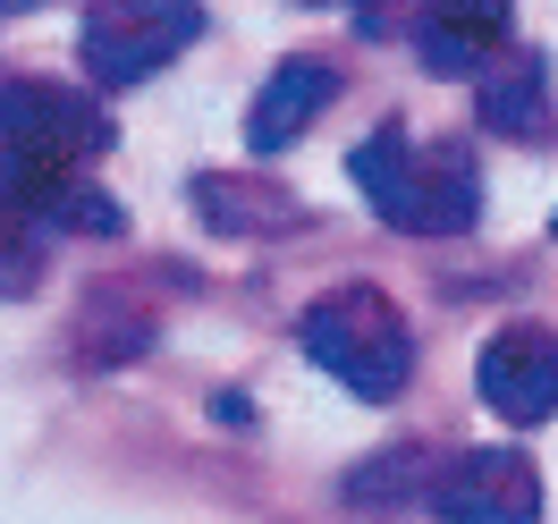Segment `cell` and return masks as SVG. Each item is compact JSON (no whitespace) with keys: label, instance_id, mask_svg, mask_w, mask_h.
<instances>
[{"label":"cell","instance_id":"8992f818","mask_svg":"<svg viewBox=\"0 0 558 524\" xmlns=\"http://www.w3.org/2000/svg\"><path fill=\"white\" fill-rule=\"evenodd\" d=\"M474 389L499 423H550L558 415V330L550 321H508L474 355Z\"/></svg>","mask_w":558,"mask_h":524},{"label":"cell","instance_id":"8fae6325","mask_svg":"<svg viewBox=\"0 0 558 524\" xmlns=\"http://www.w3.org/2000/svg\"><path fill=\"white\" fill-rule=\"evenodd\" d=\"M43 280V229L0 195V296H26Z\"/></svg>","mask_w":558,"mask_h":524},{"label":"cell","instance_id":"5b68a950","mask_svg":"<svg viewBox=\"0 0 558 524\" xmlns=\"http://www.w3.org/2000/svg\"><path fill=\"white\" fill-rule=\"evenodd\" d=\"M423 508L440 524H542V474L524 449H465L423 483Z\"/></svg>","mask_w":558,"mask_h":524},{"label":"cell","instance_id":"9c48e42d","mask_svg":"<svg viewBox=\"0 0 558 524\" xmlns=\"http://www.w3.org/2000/svg\"><path fill=\"white\" fill-rule=\"evenodd\" d=\"M195 211L220 237H296L305 229V204L279 178H254V170H204L195 178Z\"/></svg>","mask_w":558,"mask_h":524},{"label":"cell","instance_id":"ba28073f","mask_svg":"<svg viewBox=\"0 0 558 524\" xmlns=\"http://www.w3.org/2000/svg\"><path fill=\"white\" fill-rule=\"evenodd\" d=\"M508 17H517V0H423V17H415L423 69H440V76L490 69V51L508 42Z\"/></svg>","mask_w":558,"mask_h":524},{"label":"cell","instance_id":"277c9868","mask_svg":"<svg viewBox=\"0 0 558 524\" xmlns=\"http://www.w3.org/2000/svg\"><path fill=\"white\" fill-rule=\"evenodd\" d=\"M0 153L85 170L110 153V110L76 85H51V76H0Z\"/></svg>","mask_w":558,"mask_h":524},{"label":"cell","instance_id":"4fadbf2b","mask_svg":"<svg viewBox=\"0 0 558 524\" xmlns=\"http://www.w3.org/2000/svg\"><path fill=\"white\" fill-rule=\"evenodd\" d=\"M0 9H17V0H0Z\"/></svg>","mask_w":558,"mask_h":524},{"label":"cell","instance_id":"30bf717a","mask_svg":"<svg viewBox=\"0 0 558 524\" xmlns=\"http://www.w3.org/2000/svg\"><path fill=\"white\" fill-rule=\"evenodd\" d=\"M474 110H483L490 136H542V127H550V60L524 51V60H508V69H490Z\"/></svg>","mask_w":558,"mask_h":524},{"label":"cell","instance_id":"3957f363","mask_svg":"<svg viewBox=\"0 0 558 524\" xmlns=\"http://www.w3.org/2000/svg\"><path fill=\"white\" fill-rule=\"evenodd\" d=\"M195 35H204V0H94L76 51H85V76H94V85L128 94L144 76H161Z\"/></svg>","mask_w":558,"mask_h":524},{"label":"cell","instance_id":"52a82bcc","mask_svg":"<svg viewBox=\"0 0 558 524\" xmlns=\"http://www.w3.org/2000/svg\"><path fill=\"white\" fill-rule=\"evenodd\" d=\"M330 102H339V69H330V60H314V51H296V60H279V69L254 85L245 144H254V153H279V144L305 136V127H314Z\"/></svg>","mask_w":558,"mask_h":524},{"label":"cell","instance_id":"7c38bea8","mask_svg":"<svg viewBox=\"0 0 558 524\" xmlns=\"http://www.w3.org/2000/svg\"><path fill=\"white\" fill-rule=\"evenodd\" d=\"M330 9H364L355 26H364V35H381V9H389V0H330Z\"/></svg>","mask_w":558,"mask_h":524},{"label":"cell","instance_id":"7a4b0ae2","mask_svg":"<svg viewBox=\"0 0 558 524\" xmlns=\"http://www.w3.org/2000/svg\"><path fill=\"white\" fill-rule=\"evenodd\" d=\"M296 339H305V355L330 381L373 398V406L415 381V330H407V314L389 305L381 288H364V280H348V288H330L322 305H305Z\"/></svg>","mask_w":558,"mask_h":524},{"label":"cell","instance_id":"5bb4252c","mask_svg":"<svg viewBox=\"0 0 558 524\" xmlns=\"http://www.w3.org/2000/svg\"><path fill=\"white\" fill-rule=\"evenodd\" d=\"M550 229H558V220H550Z\"/></svg>","mask_w":558,"mask_h":524},{"label":"cell","instance_id":"6da1fadb","mask_svg":"<svg viewBox=\"0 0 558 524\" xmlns=\"http://www.w3.org/2000/svg\"><path fill=\"white\" fill-rule=\"evenodd\" d=\"M348 170L364 204L407 237H449V229H474V211H483V170L465 144H415L407 127H373L348 153Z\"/></svg>","mask_w":558,"mask_h":524}]
</instances>
